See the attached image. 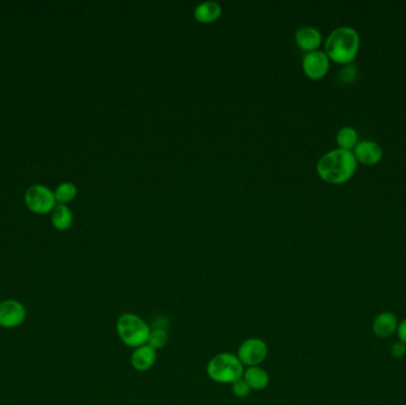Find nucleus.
Masks as SVG:
<instances>
[{
    "instance_id": "16",
    "label": "nucleus",
    "mask_w": 406,
    "mask_h": 405,
    "mask_svg": "<svg viewBox=\"0 0 406 405\" xmlns=\"http://www.w3.org/2000/svg\"><path fill=\"white\" fill-rule=\"evenodd\" d=\"M336 143H338V149L353 152L359 143L358 132L354 127H343L336 135Z\"/></svg>"
},
{
    "instance_id": "4",
    "label": "nucleus",
    "mask_w": 406,
    "mask_h": 405,
    "mask_svg": "<svg viewBox=\"0 0 406 405\" xmlns=\"http://www.w3.org/2000/svg\"><path fill=\"white\" fill-rule=\"evenodd\" d=\"M151 327L144 318L133 313L120 315L116 321V333L120 340L132 348L148 344Z\"/></svg>"
},
{
    "instance_id": "7",
    "label": "nucleus",
    "mask_w": 406,
    "mask_h": 405,
    "mask_svg": "<svg viewBox=\"0 0 406 405\" xmlns=\"http://www.w3.org/2000/svg\"><path fill=\"white\" fill-rule=\"evenodd\" d=\"M302 68L308 79L317 81V80L323 79L329 72L331 60L326 52L321 50L308 52L303 57Z\"/></svg>"
},
{
    "instance_id": "21",
    "label": "nucleus",
    "mask_w": 406,
    "mask_h": 405,
    "mask_svg": "<svg viewBox=\"0 0 406 405\" xmlns=\"http://www.w3.org/2000/svg\"><path fill=\"white\" fill-rule=\"evenodd\" d=\"M397 335H398L399 341H402L406 345V318L399 322Z\"/></svg>"
},
{
    "instance_id": "6",
    "label": "nucleus",
    "mask_w": 406,
    "mask_h": 405,
    "mask_svg": "<svg viewBox=\"0 0 406 405\" xmlns=\"http://www.w3.org/2000/svg\"><path fill=\"white\" fill-rule=\"evenodd\" d=\"M269 348L266 342L263 339L250 338L240 345L238 350V358L243 366H260V364L266 359Z\"/></svg>"
},
{
    "instance_id": "19",
    "label": "nucleus",
    "mask_w": 406,
    "mask_h": 405,
    "mask_svg": "<svg viewBox=\"0 0 406 405\" xmlns=\"http://www.w3.org/2000/svg\"><path fill=\"white\" fill-rule=\"evenodd\" d=\"M232 391L238 398H246L250 396L252 390L246 381H243V378H241L232 384Z\"/></svg>"
},
{
    "instance_id": "12",
    "label": "nucleus",
    "mask_w": 406,
    "mask_h": 405,
    "mask_svg": "<svg viewBox=\"0 0 406 405\" xmlns=\"http://www.w3.org/2000/svg\"><path fill=\"white\" fill-rule=\"evenodd\" d=\"M157 360V351L146 345L137 347L131 355V364L133 369L140 372H145L152 369Z\"/></svg>"
},
{
    "instance_id": "17",
    "label": "nucleus",
    "mask_w": 406,
    "mask_h": 405,
    "mask_svg": "<svg viewBox=\"0 0 406 405\" xmlns=\"http://www.w3.org/2000/svg\"><path fill=\"white\" fill-rule=\"evenodd\" d=\"M54 194H55L56 202L66 205V203L70 202L75 199L76 195H77V188L72 182L61 183L60 186L56 188Z\"/></svg>"
},
{
    "instance_id": "3",
    "label": "nucleus",
    "mask_w": 406,
    "mask_h": 405,
    "mask_svg": "<svg viewBox=\"0 0 406 405\" xmlns=\"http://www.w3.org/2000/svg\"><path fill=\"white\" fill-rule=\"evenodd\" d=\"M245 366L240 362L236 354H216L211 358L207 365V374L211 381L221 384H233L243 377Z\"/></svg>"
},
{
    "instance_id": "15",
    "label": "nucleus",
    "mask_w": 406,
    "mask_h": 405,
    "mask_svg": "<svg viewBox=\"0 0 406 405\" xmlns=\"http://www.w3.org/2000/svg\"><path fill=\"white\" fill-rule=\"evenodd\" d=\"M52 223L56 230H67L73 223V213L70 208L67 205H57L52 209Z\"/></svg>"
},
{
    "instance_id": "1",
    "label": "nucleus",
    "mask_w": 406,
    "mask_h": 405,
    "mask_svg": "<svg viewBox=\"0 0 406 405\" xmlns=\"http://www.w3.org/2000/svg\"><path fill=\"white\" fill-rule=\"evenodd\" d=\"M358 161L353 152L335 149L319 159L316 171L319 179L331 184H343L353 179L358 169Z\"/></svg>"
},
{
    "instance_id": "9",
    "label": "nucleus",
    "mask_w": 406,
    "mask_h": 405,
    "mask_svg": "<svg viewBox=\"0 0 406 405\" xmlns=\"http://www.w3.org/2000/svg\"><path fill=\"white\" fill-rule=\"evenodd\" d=\"M358 163L367 167H373L382 162L384 152L382 147L375 140H361L353 150Z\"/></svg>"
},
{
    "instance_id": "8",
    "label": "nucleus",
    "mask_w": 406,
    "mask_h": 405,
    "mask_svg": "<svg viewBox=\"0 0 406 405\" xmlns=\"http://www.w3.org/2000/svg\"><path fill=\"white\" fill-rule=\"evenodd\" d=\"M27 318L24 304L17 300H4L0 302V327L16 328Z\"/></svg>"
},
{
    "instance_id": "18",
    "label": "nucleus",
    "mask_w": 406,
    "mask_h": 405,
    "mask_svg": "<svg viewBox=\"0 0 406 405\" xmlns=\"http://www.w3.org/2000/svg\"><path fill=\"white\" fill-rule=\"evenodd\" d=\"M169 340L167 330L162 327H155L150 330L149 335L148 345L152 347L153 350L158 351L165 347Z\"/></svg>"
},
{
    "instance_id": "2",
    "label": "nucleus",
    "mask_w": 406,
    "mask_h": 405,
    "mask_svg": "<svg viewBox=\"0 0 406 405\" xmlns=\"http://www.w3.org/2000/svg\"><path fill=\"white\" fill-rule=\"evenodd\" d=\"M360 43V35L355 29L340 27L326 37L324 52L335 64H351L358 56Z\"/></svg>"
},
{
    "instance_id": "5",
    "label": "nucleus",
    "mask_w": 406,
    "mask_h": 405,
    "mask_svg": "<svg viewBox=\"0 0 406 405\" xmlns=\"http://www.w3.org/2000/svg\"><path fill=\"white\" fill-rule=\"evenodd\" d=\"M25 203L36 214H47L56 207L54 191L42 184H35L25 193Z\"/></svg>"
},
{
    "instance_id": "13",
    "label": "nucleus",
    "mask_w": 406,
    "mask_h": 405,
    "mask_svg": "<svg viewBox=\"0 0 406 405\" xmlns=\"http://www.w3.org/2000/svg\"><path fill=\"white\" fill-rule=\"evenodd\" d=\"M194 18L201 24H211L223 15V8L216 1H203L194 8Z\"/></svg>"
},
{
    "instance_id": "11",
    "label": "nucleus",
    "mask_w": 406,
    "mask_h": 405,
    "mask_svg": "<svg viewBox=\"0 0 406 405\" xmlns=\"http://www.w3.org/2000/svg\"><path fill=\"white\" fill-rule=\"evenodd\" d=\"M398 318L391 311H382L375 316L372 323V330L375 337L380 339H387L397 333L398 330Z\"/></svg>"
},
{
    "instance_id": "10",
    "label": "nucleus",
    "mask_w": 406,
    "mask_h": 405,
    "mask_svg": "<svg viewBox=\"0 0 406 405\" xmlns=\"http://www.w3.org/2000/svg\"><path fill=\"white\" fill-rule=\"evenodd\" d=\"M323 36L319 29L314 27H302L295 34V42L303 52H313L319 50Z\"/></svg>"
},
{
    "instance_id": "14",
    "label": "nucleus",
    "mask_w": 406,
    "mask_h": 405,
    "mask_svg": "<svg viewBox=\"0 0 406 405\" xmlns=\"http://www.w3.org/2000/svg\"><path fill=\"white\" fill-rule=\"evenodd\" d=\"M243 378L251 390L255 391L265 390L270 384V374L260 366H251L245 369Z\"/></svg>"
},
{
    "instance_id": "20",
    "label": "nucleus",
    "mask_w": 406,
    "mask_h": 405,
    "mask_svg": "<svg viewBox=\"0 0 406 405\" xmlns=\"http://www.w3.org/2000/svg\"><path fill=\"white\" fill-rule=\"evenodd\" d=\"M391 354L394 358H403L406 354V345L402 341L394 342L391 347Z\"/></svg>"
}]
</instances>
